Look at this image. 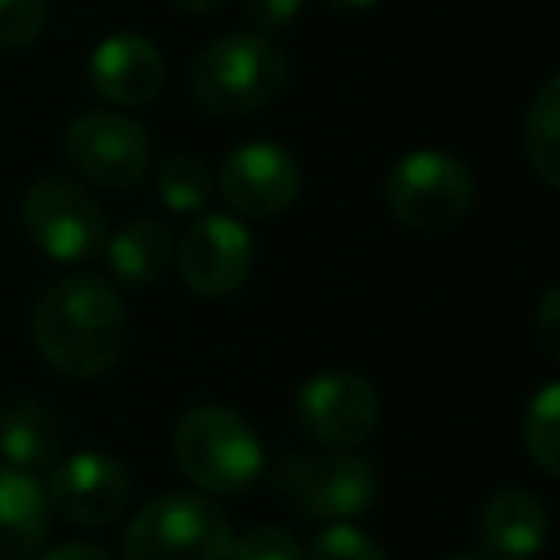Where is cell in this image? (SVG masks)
<instances>
[{
  "label": "cell",
  "instance_id": "cell-1",
  "mask_svg": "<svg viewBox=\"0 0 560 560\" xmlns=\"http://www.w3.org/2000/svg\"><path fill=\"white\" fill-rule=\"evenodd\" d=\"M32 335L50 369L73 381H96L127 350L124 300L101 277H66L43 292Z\"/></svg>",
  "mask_w": 560,
  "mask_h": 560
},
{
  "label": "cell",
  "instance_id": "cell-2",
  "mask_svg": "<svg viewBox=\"0 0 560 560\" xmlns=\"http://www.w3.org/2000/svg\"><path fill=\"white\" fill-rule=\"evenodd\" d=\"M289 81V58L269 35L234 32L211 43L192 66V96L211 116H249Z\"/></svg>",
  "mask_w": 560,
  "mask_h": 560
},
{
  "label": "cell",
  "instance_id": "cell-3",
  "mask_svg": "<svg viewBox=\"0 0 560 560\" xmlns=\"http://www.w3.org/2000/svg\"><path fill=\"white\" fill-rule=\"evenodd\" d=\"M173 460L208 495H238L261 476L265 453L242 415L208 404L177 422Z\"/></svg>",
  "mask_w": 560,
  "mask_h": 560
},
{
  "label": "cell",
  "instance_id": "cell-4",
  "mask_svg": "<svg viewBox=\"0 0 560 560\" xmlns=\"http://www.w3.org/2000/svg\"><path fill=\"white\" fill-rule=\"evenodd\" d=\"M231 522L203 495L150 499L124 534V560H231Z\"/></svg>",
  "mask_w": 560,
  "mask_h": 560
},
{
  "label": "cell",
  "instance_id": "cell-5",
  "mask_svg": "<svg viewBox=\"0 0 560 560\" xmlns=\"http://www.w3.org/2000/svg\"><path fill=\"white\" fill-rule=\"evenodd\" d=\"M472 170L450 150H415L384 180V203L407 231L438 234L457 226L472 208Z\"/></svg>",
  "mask_w": 560,
  "mask_h": 560
},
{
  "label": "cell",
  "instance_id": "cell-6",
  "mask_svg": "<svg viewBox=\"0 0 560 560\" xmlns=\"http://www.w3.org/2000/svg\"><path fill=\"white\" fill-rule=\"evenodd\" d=\"M269 483L292 511L319 522H346L365 514L376 503V468L358 453H330V457H304L289 453L269 472Z\"/></svg>",
  "mask_w": 560,
  "mask_h": 560
},
{
  "label": "cell",
  "instance_id": "cell-7",
  "mask_svg": "<svg viewBox=\"0 0 560 560\" xmlns=\"http://www.w3.org/2000/svg\"><path fill=\"white\" fill-rule=\"evenodd\" d=\"M24 226L55 261H85L104 249V211L85 185L70 177H43L24 196Z\"/></svg>",
  "mask_w": 560,
  "mask_h": 560
},
{
  "label": "cell",
  "instance_id": "cell-8",
  "mask_svg": "<svg viewBox=\"0 0 560 560\" xmlns=\"http://www.w3.org/2000/svg\"><path fill=\"white\" fill-rule=\"evenodd\" d=\"M70 165L96 188L124 192L150 170V135L119 112H85L66 131Z\"/></svg>",
  "mask_w": 560,
  "mask_h": 560
},
{
  "label": "cell",
  "instance_id": "cell-9",
  "mask_svg": "<svg viewBox=\"0 0 560 560\" xmlns=\"http://www.w3.org/2000/svg\"><path fill=\"white\" fill-rule=\"evenodd\" d=\"M215 185L234 215L272 219L296 203L304 173L296 158L277 142H242L223 158Z\"/></svg>",
  "mask_w": 560,
  "mask_h": 560
},
{
  "label": "cell",
  "instance_id": "cell-10",
  "mask_svg": "<svg viewBox=\"0 0 560 560\" xmlns=\"http://www.w3.org/2000/svg\"><path fill=\"white\" fill-rule=\"evenodd\" d=\"M300 427L330 450H353L381 427V396L358 373H319L300 388Z\"/></svg>",
  "mask_w": 560,
  "mask_h": 560
},
{
  "label": "cell",
  "instance_id": "cell-11",
  "mask_svg": "<svg viewBox=\"0 0 560 560\" xmlns=\"http://www.w3.org/2000/svg\"><path fill=\"white\" fill-rule=\"evenodd\" d=\"M177 269L196 296H231L254 269V234L242 219L208 211L180 238Z\"/></svg>",
  "mask_w": 560,
  "mask_h": 560
},
{
  "label": "cell",
  "instance_id": "cell-12",
  "mask_svg": "<svg viewBox=\"0 0 560 560\" xmlns=\"http://www.w3.org/2000/svg\"><path fill=\"white\" fill-rule=\"evenodd\" d=\"M47 503L85 529L108 526L131 503V476L112 453L81 450L50 468Z\"/></svg>",
  "mask_w": 560,
  "mask_h": 560
},
{
  "label": "cell",
  "instance_id": "cell-13",
  "mask_svg": "<svg viewBox=\"0 0 560 560\" xmlns=\"http://www.w3.org/2000/svg\"><path fill=\"white\" fill-rule=\"evenodd\" d=\"M89 73H93V85L104 101L119 104V108H142L162 93L165 58L147 35L119 32L93 50Z\"/></svg>",
  "mask_w": 560,
  "mask_h": 560
},
{
  "label": "cell",
  "instance_id": "cell-14",
  "mask_svg": "<svg viewBox=\"0 0 560 560\" xmlns=\"http://www.w3.org/2000/svg\"><path fill=\"white\" fill-rule=\"evenodd\" d=\"M480 534L491 557L534 560L549 541V511L526 488H503L483 503Z\"/></svg>",
  "mask_w": 560,
  "mask_h": 560
},
{
  "label": "cell",
  "instance_id": "cell-15",
  "mask_svg": "<svg viewBox=\"0 0 560 560\" xmlns=\"http://www.w3.org/2000/svg\"><path fill=\"white\" fill-rule=\"evenodd\" d=\"M50 529L47 491L16 468H0V560H32Z\"/></svg>",
  "mask_w": 560,
  "mask_h": 560
},
{
  "label": "cell",
  "instance_id": "cell-16",
  "mask_svg": "<svg viewBox=\"0 0 560 560\" xmlns=\"http://www.w3.org/2000/svg\"><path fill=\"white\" fill-rule=\"evenodd\" d=\"M104 249H108L112 277L131 284V289H142V284H154L165 272L173 242L158 219H131L112 238H104Z\"/></svg>",
  "mask_w": 560,
  "mask_h": 560
},
{
  "label": "cell",
  "instance_id": "cell-17",
  "mask_svg": "<svg viewBox=\"0 0 560 560\" xmlns=\"http://www.w3.org/2000/svg\"><path fill=\"white\" fill-rule=\"evenodd\" d=\"M58 445H62V434H58V422L47 407L16 404L0 415V457L16 472L55 465Z\"/></svg>",
  "mask_w": 560,
  "mask_h": 560
},
{
  "label": "cell",
  "instance_id": "cell-18",
  "mask_svg": "<svg viewBox=\"0 0 560 560\" xmlns=\"http://www.w3.org/2000/svg\"><path fill=\"white\" fill-rule=\"evenodd\" d=\"M526 154L537 177L549 188H560V78L552 73L537 89L526 112Z\"/></svg>",
  "mask_w": 560,
  "mask_h": 560
},
{
  "label": "cell",
  "instance_id": "cell-19",
  "mask_svg": "<svg viewBox=\"0 0 560 560\" xmlns=\"http://www.w3.org/2000/svg\"><path fill=\"white\" fill-rule=\"evenodd\" d=\"M522 442L545 476H560V384H545L526 407Z\"/></svg>",
  "mask_w": 560,
  "mask_h": 560
},
{
  "label": "cell",
  "instance_id": "cell-20",
  "mask_svg": "<svg viewBox=\"0 0 560 560\" xmlns=\"http://www.w3.org/2000/svg\"><path fill=\"white\" fill-rule=\"evenodd\" d=\"M215 192V177L196 154H173L158 173V196L170 211H203Z\"/></svg>",
  "mask_w": 560,
  "mask_h": 560
},
{
  "label": "cell",
  "instance_id": "cell-21",
  "mask_svg": "<svg viewBox=\"0 0 560 560\" xmlns=\"http://www.w3.org/2000/svg\"><path fill=\"white\" fill-rule=\"evenodd\" d=\"M304 560H388L384 549L369 534H361L358 526L346 522H327L315 534V541L307 545Z\"/></svg>",
  "mask_w": 560,
  "mask_h": 560
},
{
  "label": "cell",
  "instance_id": "cell-22",
  "mask_svg": "<svg viewBox=\"0 0 560 560\" xmlns=\"http://www.w3.org/2000/svg\"><path fill=\"white\" fill-rule=\"evenodd\" d=\"M47 27V0H0V50L32 47Z\"/></svg>",
  "mask_w": 560,
  "mask_h": 560
},
{
  "label": "cell",
  "instance_id": "cell-23",
  "mask_svg": "<svg viewBox=\"0 0 560 560\" xmlns=\"http://www.w3.org/2000/svg\"><path fill=\"white\" fill-rule=\"evenodd\" d=\"M231 560H304V545L284 526H254L231 545Z\"/></svg>",
  "mask_w": 560,
  "mask_h": 560
},
{
  "label": "cell",
  "instance_id": "cell-24",
  "mask_svg": "<svg viewBox=\"0 0 560 560\" xmlns=\"http://www.w3.org/2000/svg\"><path fill=\"white\" fill-rule=\"evenodd\" d=\"M246 12L254 20V27L261 35H277L284 27L296 24V16L304 12V0H246Z\"/></svg>",
  "mask_w": 560,
  "mask_h": 560
},
{
  "label": "cell",
  "instance_id": "cell-25",
  "mask_svg": "<svg viewBox=\"0 0 560 560\" xmlns=\"http://www.w3.org/2000/svg\"><path fill=\"white\" fill-rule=\"evenodd\" d=\"M537 338H541L545 353L560 358V292L549 289L537 304Z\"/></svg>",
  "mask_w": 560,
  "mask_h": 560
},
{
  "label": "cell",
  "instance_id": "cell-26",
  "mask_svg": "<svg viewBox=\"0 0 560 560\" xmlns=\"http://www.w3.org/2000/svg\"><path fill=\"white\" fill-rule=\"evenodd\" d=\"M39 560H112L104 549H96V545H85V541H73V545H58V549H50L47 557Z\"/></svg>",
  "mask_w": 560,
  "mask_h": 560
},
{
  "label": "cell",
  "instance_id": "cell-27",
  "mask_svg": "<svg viewBox=\"0 0 560 560\" xmlns=\"http://www.w3.org/2000/svg\"><path fill=\"white\" fill-rule=\"evenodd\" d=\"M215 4L219 0H177V9H185V12H211Z\"/></svg>",
  "mask_w": 560,
  "mask_h": 560
},
{
  "label": "cell",
  "instance_id": "cell-28",
  "mask_svg": "<svg viewBox=\"0 0 560 560\" xmlns=\"http://www.w3.org/2000/svg\"><path fill=\"white\" fill-rule=\"evenodd\" d=\"M335 9H373V4H381V0H330Z\"/></svg>",
  "mask_w": 560,
  "mask_h": 560
},
{
  "label": "cell",
  "instance_id": "cell-29",
  "mask_svg": "<svg viewBox=\"0 0 560 560\" xmlns=\"http://www.w3.org/2000/svg\"><path fill=\"white\" fill-rule=\"evenodd\" d=\"M450 560H491V557H483V552H460V557H450Z\"/></svg>",
  "mask_w": 560,
  "mask_h": 560
}]
</instances>
